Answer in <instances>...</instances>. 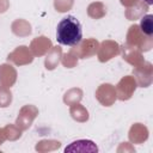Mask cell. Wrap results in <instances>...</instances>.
I'll list each match as a JSON object with an SVG mask.
<instances>
[{
	"label": "cell",
	"mask_w": 153,
	"mask_h": 153,
	"mask_svg": "<svg viewBox=\"0 0 153 153\" xmlns=\"http://www.w3.org/2000/svg\"><path fill=\"white\" fill-rule=\"evenodd\" d=\"M152 19H153V16H152V14H147V16L142 17V19H141V22H140V27H141V30L143 31V33H146V35H148V36H152V33H153Z\"/></svg>",
	"instance_id": "3957f363"
},
{
	"label": "cell",
	"mask_w": 153,
	"mask_h": 153,
	"mask_svg": "<svg viewBox=\"0 0 153 153\" xmlns=\"http://www.w3.org/2000/svg\"><path fill=\"white\" fill-rule=\"evenodd\" d=\"M97 146L90 140H78L65 148V152H97Z\"/></svg>",
	"instance_id": "7a4b0ae2"
},
{
	"label": "cell",
	"mask_w": 153,
	"mask_h": 153,
	"mask_svg": "<svg viewBox=\"0 0 153 153\" xmlns=\"http://www.w3.org/2000/svg\"><path fill=\"white\" fill-rule=\"evenodd\" d=\"M145 1H146L148 5H152V4H153V0H145Z\"/></svg>",
	"instance_id": "277c9868"
},
{
	"label": "cell",
	"mask_w": 153,
	"mask_h": 153,
	"mask_svg": "<svg viewBox=\"0 0 153 153\" xmlns=\"http://www.w3.org/2000/svg\"><path fill=\"white\" fill-rule=\"evenodd\" d=\"M82 39V27L80 22L73 17L67 16L60 20L56 27V41L62 45H76Z\"/></svg>",
	"instance_id": "6da1fadb"
}]
</instances>
